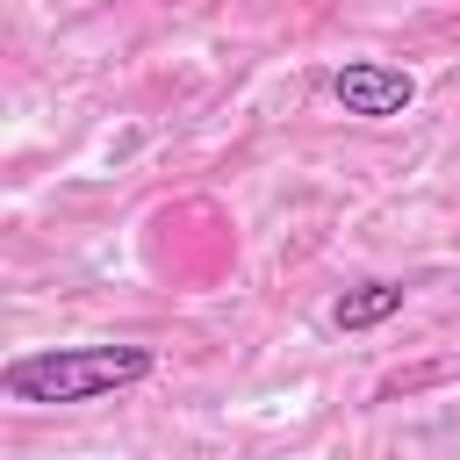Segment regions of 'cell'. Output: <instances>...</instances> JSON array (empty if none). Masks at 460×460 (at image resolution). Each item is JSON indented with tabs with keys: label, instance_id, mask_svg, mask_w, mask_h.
<instances>
[{
	"label": "cell",
	"instance_id": "cell-2",
	"mask_svg": "<svg viewBox=\"0 0 460 460\" xmlns=\"http://www.w3.org/2000/svg\"><path fill=\"white\" fill-rule=\"evenodd\" d=\"M331 101H338L345 115H359V122H388V115H402V108L417 101V79H410L402 65L352 58V65L331 72Z\"/></svg>",
	"mask_w": 460,
	"mask_h": 460
},
{
	"label": "cell",
	"instance_id": "cell-1",
	"mask_svg": "<svg viewBox=\"0 0 460 460\" xmlns=\"http://www.w3.org/2000/svg\"><path fill=\"white\" fill-rule=\"evenodd\" d=\"M158 374L151 345H50V352H22L0 367V395L7 402H101L115 388H137Z\"/></svg>",
	"mask_w": 460,
	"mask_h": 460
},
{
	"label": "cell",
	"instance_id": "cell-3",
	"mask_svg": "<svg viewBox=\"0 0 460 460\" xmlns=\"http://www.w3.org/2000/svg\"><path fill=\"white\" fill-rule=\"evenodd\" d=\"M402 280H359V288H345L338 302H331V323L338 331H374V323H388L395 309H402Z\"/></svg>",
	"mask_w": 460,
	"mask_h": 460
}]
</instances>
